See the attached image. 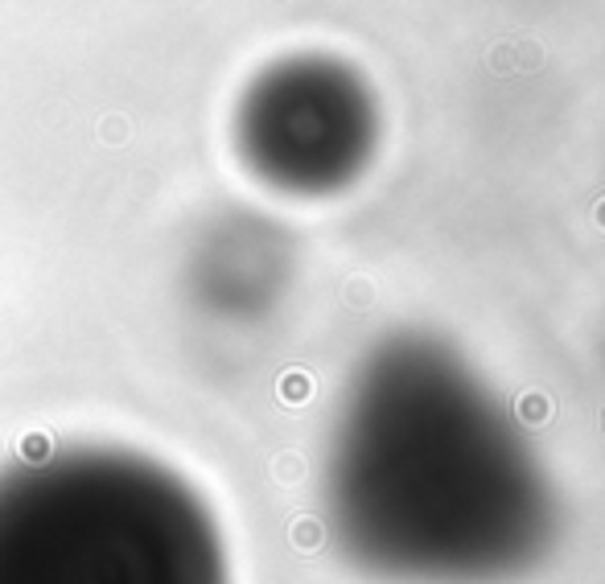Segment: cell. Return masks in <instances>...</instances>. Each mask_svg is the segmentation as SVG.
<instances>
[{"label":"cell","instance_id":"1","mask_svg":"<svg viewBox=\"0 0 605 584\" xmlns=\"http://www.w3.org/2000/svg\"><path fill=\"white\" fill-rule=\"evenodd\" d=\"M0 584H231V556L182 469L75 440L0 465Z\"/></svg>","mask_w":605,"mask_h":584}]
</instances>
